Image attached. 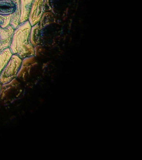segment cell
I'll use <instances>...</instances> for the list:
<instances>
[{
	"instance_id": "obj_1",
	"label": "cell",
	"mask_w": 142,
	"mask_h": 160,
	"mask_svg": "<svg viewBox=\"0 0 142 160\" xmlns=\"http://www.w3.org/2000/svg\"><path fill=\"white\" fill-rule=\"evenodd\" d=\"M32 26L28 21L22 22L14 29L9 48L12 54L23 59L35 56V48L31 43L30 34Z\"/></svg>"
},
{
	"instance_id": "obj_2",
	"label": "cell",
	"mask_w": 142,
	"mask_h": 160,
	"mask_svg": "<svg viewBox=\"0 0 142 160\" xmlns=\"http://www.w3.org/2000/svg\"><path fill=\"white\" fill-rule=\"evenodd\" d=\"M20 0H0V27L10 25L15 29L20 24Z\"/></svg>"
},
{
	"instance_id": "obj_3",
	"label": "cell",
	"mask_w": 142,
	"mask_h": 160,
	"mask_svg": "<svg viewBox=\"0 0 142 160\" xmlns=\"http://www.w3.org/2000/svg\"><path fill=\"white\" fill-rule=\"evenodd\" d=\"M22 62V59L18 56L12 55L0 75V82L2 85L8 83L17 78Z\"/></svg>"
},
{
	"instance_id": "obj_4",
	"label": "cell",
	"mask_w": 142,
	"mask_h": 160,
	"mask_svg": "<svg viewBox=\"0 0 142 160\" xmlns=\"http://www.w3.org/2000/svg\"><path fill=\"white\" fill-rule=\"evenodd\" d=\"M44 0H33L28 21L32 26L39 22L45 12Z\"/></svg>"
},
{
	"instance_id": "obj_5",
	"label": "cell",
	"mask_w": 142,
	"mask_h": 160,
	"mask_svg": "<svg viewBox=\"0 0 142 160\" xmlns=\"http://www.w3.org/2000/svg\"><path fill=\"white\" fill-rule=\"evenodd\" d=\"M14 31L10 25L4 28L0 27V51L9 48Z\"/></svg>"
},
{
	"instance_id": "obj_6",
	"label": "cell",
	"mask_w": 142,
	"mask_h": 160,
	"mask_svg": "<svg viewBox=\"0 0 142 160\" xmlns=\"http://www.w3.org/2000/svg\"><path fill=\"white\" fill-rule=\"evenodd\" d=\"M33 0H20L21 7L20 23L28 21L30 11Z\"/></svg>"
},
{
	"instance_id": "obj_7",
	"label": "cell",
	"mask_w": 142,
	"mask_h": 160,
	"mask_svg": "<svg viewBox=\"0 0 142 160\" xmlns=\"http://www.w3.org/2000/svg\"><path fill=\"white\" fill-rule=\"evenodd\" d=\"M41 32L39 22L32 26L30 34V40L31 44L35 48L37 47L41 43Z\"/></svg>"
},
{
	"instance_id": "obj_8",
	"label": "cell",
	"mask_w": 142,
	"mask_h": 160,
	"mask_svg": "<svg viewBox=\"0 0 142 160\" xmlns=\"http://www.w3.org/2000/svg\"><path fill=\"white\" fill-rule=\"evenodd\" d=\"M12 55L9 48L0 51V75Z\"/></svg>"
},
{
	"instance_id": "obj_9",
	"label": "cell",
	"mask_w": 142,
	"mask_h": 160,
	"mask_svg": "<svg viewBox=\"0 0 142 160\" xmlns=\"http://www.w3.org/2000/svg\"><path fill=\"white\" fill-rule=\"evenodd\" d=\"M2 85L1 84V82H0V94H1V90H2Z\"/></svg>"
}]
</instances>
